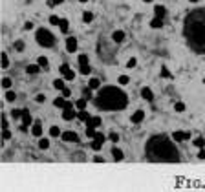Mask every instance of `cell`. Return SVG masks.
Segmentation results:
<instances>
[{
	"label": "cell",
	"instance_id": "6da1fadb",
	"mask_svg": "<svg viewBox=\"0 0 205 192\" xmlns=\"http://www.w3.org/2000/svg\"><path fill=\"white\" fill-rule=\"evenodd\" d=\"M147 156L152 161H178L180 152L165 136H156L147 143Z\"/></svg>",
	"mask_w": 205,
	"mask_h": 192
},
{
	"label": "cell",
	"instance_id": "7a4b0ae2",
	"mask_svg": "<svg viewBox=\"0 0 205 192\" xmlns=\"http://www.w3.org/2000/svg\"><path fill=\"white\" fill-rule=\"evenodd\" d=\"M185 35L192 48L205 53V11H194L185 20Z\"/></svg>",
	"mask_w": 205,
	"mask_h": 192
},
{
	"label": "cell",
	"instance_id": "3957f363",
	"mask_svg": "<svg viewBox=\"0 0 205 192\" xmlns=\"http://www.w3.org/2000/svg\"><path fill=\"white\" fill-rule=\"evenodd\" d=\"M126 103H128L126 93L123 90H119L117 86H106L95 97V104L99 108H103V110H108V112L123 110L126 106Z\"/></svg>",
	"mask_w": 205,
	"mask_h": 192
},
{
	"label": "cell",
	"instance_id": "277c9868",
	"mask_svg": "<svg viewBox=\"0 0 205 192\" xmlns=\"http://www.w3.org/2000/svg\"><path fill=\"white\" fill-rule=\"evenodd\" d=\"M37 42H38L40 46H44V48H49V46L55 44V37H53L48 29L40 27V29L37 31Z\"/></svg>",
	"mask_w": 205,
	"mask_h": 192
},
{
	"label": "cell",
	"instance_id": "5b68a950",
	"mask_svg": "<svg viewBox=\"0 0 205 192\" xmlns=\"http://www.w3.org/2000/svg\"><path fill=\"white\" fill-rule=\"evenodd\" d=\"M60 137H62V141H66V143H77V141H79V136H77L75 132H71V130L62 132Z\"/></svg>",
	"mask_w": 205,
	"mask_h": 192
},
{
	"label": "cell",
	"instance_id": "8992f818",
	"mask_svg": "<svg viewBox=\"0 0 205 192\" xmlns=\"http://www.w3.org/2000/svg\"><path fill=\"white\" fill-rule=\"evenodd\" d=\"M172 139H176V141H187V139H191V134L189 132L176 130V132H172Z\"/></svg>",
	"mask_w": 205,
	"mask_h": 192
},
{
	"label": "cell",
	"instance_id": "52a82bcc",
	"mask_svg": "<svg viewBox=\"0 0 205 192\" xmlns=\"http://www.w3.org/2000/svg\"><path fill=\"white\" fill-rule=\"evenodd\" d=\"M143 119H145V112H143V110H137V112H134V114H132V117H130V121H132L134 125H139Z\"/></svg>",
	"mask_w": 205,
	"mask_h": 192
},
{
	"label": "cell",
	"instance_id": "ba28073f",
	"mask_svg": "<svg viewBox=\"0 0 205 192\" xmlns=\"http://www.w3.org/2000/svg\"><path fill=\"white\" fill-rule=\"evenodd\" d=\"M66 49H68L70 53L77 51V38H75V37H70V38L66 40Z\"/></svg>",
	"mask_w": 205,
	"mask_h": 192
},
{
	"label": "cell",
	"instance_id": "9c48e42d",
	"mask_svg": "<svg viewBox=\"0 0 205 192\" xmlns=\"http://www.w3.org/2000/svg\"><path fill=\"white\" fill-rule=\"evenodd\" d=\"M73 117H77V114L73 112V108H70V110H62V119H64V121H71Z\"/></svg>",
	"mask_w": 205,
	"mask_h": 192
},
{
	"label": "cell",
	"instance_id": "30bf717a",
	"mask_svg": "<svg viewBox=\"0 0 205 192\" xmlns=\"http://www.w3.org/2000/svg\"><path fill=\"white\" fill-rule=\"evenodd\" d=\"M101 123H103V121H101V117H99V115H95V117H90V119L86 121V125H88V126H93V128L101 126Z\"/></svg>",
	"mask_w": 205,
	"mask_h": 192
},
{
	"label": "cell",
	"instance_id": "8fae6325",
	"mask_svg": "<svg viewBox=\"0 0 205 192\" xmlns=\"http://www.w3.org/2000/svg\"><path fill=\"white\" fill-rule=\"evenodd\" d=\"M112 38H114V42H123L125 40V31H121V29L114 31L112 33Z\"/></svg>",
	"mask_w": 205,
	"mask_h": 192
},
{
	"label": "cell",
	"instance_id": "7c38bea8",
	"mask_svg": "<svg viewBox=\"0 0 205 192\" xmlns=\"http://www.w3.org/2000/svg\"><path fill=\"white\" fill-rule=\"evenodd\" d=\"M141 97H143L145 101H152V99H154V93H152L150 88H143V90H141Z\"/></svg>",
	"mask_w": 205,
	"mask_h": 192
},
{
	"label": "cell",
	"instance_id": "4fadbf2b",
	"mask_svg": "<svg viewBox=\"0 0 205 192\" xmlns=\"http://www.w3.org/2000/svg\"><path fill=\"white\" fill-rule=\"evenodd\" d=\"M31 114H29V110H24V114H22V125H24V128L27 126V125H31Z\"/></svg>",
	"mask_w": 205,
	"mask_h": 192
},
{
	"label": "cell",
	"instance_id": "5bb4252c",
	"mask_svg": "<svg viewBox=\"0 0 205 192\" xmlns=\"http://www.w3.org/2000/svg\"><path fill=\"white\" fill-rule=\"evenodd\" d=\"M88 86H90V90H99L101 88V81L99 79H90V82H88Z\"/></svg>",
	"mask_w": 205,
	"mask_h": 192
},
{
	"label": "cell",
	"instance_id": "9a60e30c",
	"mask_svg": "<svg viewBox=\"0 0 205 192\" xmlns=\"http://www.w3.org/2000/svg\"><path fill=\"white\" fill-rule=\"evenodd\" d=\"M150 26H152V27H156V29H158V27H161V26H163V18H161V16H154V18H152V22H150Z\"/></svg>",
	"mask_w": 205,
	"mask_h": 192
},
{
	"label": "cell",
	"instance_id": "2e32d148",
	"mask_svg": "<svg viewBox=\"0 0 205 192\" xmlns=\"http://www.w3.org/2000/svg\"><path fill=\"white\" fill-rule=\"evenodd\" d=\"M31 134H33L35 137H40V136H42V126H40V123H37V125L31 128Z\"/></svg>",
	"mask_w": 205,
	"mask_h": 192
},
{
	"label": "cell",
	"instance_id": "e0dca14e",
	"mask_svg": "<svg viewBox=\"0 0 205 192\" xmlns=\"http://www.w3.org/2000/svg\"><path fill=\"white\" fill-rule=\"evenodd\" d=\"M154 13H156V16H161V18H163L165 13H167V9H165L163 5H156V7H154Z\"/></svg>",
	"mask_w": 205,
	"mask_h": 192
},
{
	"label": "cell",
	"instance_id": "ac0fdd59",
	"mask_svg": "<svg viewBox=\"0 0 205 192\" xmlns=\"http://www.w3.org/2000/svg\"><path fill=\"white\" fill-rule=\"evenodd\" d=\"M38 70H40V66H38V64H29V66L26 68V71H27V73H31V75L38 73Z\"/></svg>",
	"mask_w": 205,
	"mask_h": 192
},
{
	"label": "cell",
	"instance_id": "d6986e66",
	"mask_svg": "<svg viewBox=\"0 0 205 192\" xmlns=\"http://www.w3.org/2000/svg\"><path fill=\"white\" fill-rule=\"evenodd\" d=\"M37 64H38L40 68H44V70H48V68H49V66H48L49 62H48V59H46V57H38V60H37Z\"/></svg>",
	"mask_w": 205,
	"mask_h": 192
},
{
	"label": "cell",
	"instance_id": "ffe728a7",
	"mask_svg": "<svg viewBox=\"0 0 205 192\" xmlns=\"http://www.w3.org/2000/svg\"><path fill=\"white\" fill-rule=\"evenodd\" d=\"M112 156H114L115 161H121V159H123V152H121L119 148H112Z\"/></svg>",
	"mask_w": 205,
	"mask_h": 192
},
{
	"label": "cell",
	"instance_id": "44dd1931",
	"mask_svg": "<svg viewBox=\"0 0 205 192\" xmlns=\"http://www.w3.org/2000/svg\"><path fill=\"white\" fill-rule=\"evenodd\" d=\"M53 104H55L57 108H64V104H66V101H64V95H62V97H57V99L53 101Z\"/></svg>",
	"mask_w": 205,
	"mask_h": 192
},
{
	"label": "cell",
	"instance_id": "7402d4cb",
	"mask_svg": "<svg viewBox=\"0 0 205 192\" xmlns=\"http://www.w3.org/2000/svg\"><path fill=\"white\" fill-rule=\"evenodd\" d=\"M75 108H77V110H86V97H84V99H79V101L75 103Z\"/></svg>",
	"mask_w": 205,
	"mask_h": 192
},
{
	"label": "cell",
	"instance_id": "603a6c76",
	"mask_svg": "<svg viewBox=\"0 0 205 192\" xmlns=\"http://www.w3.org/2000/svg\"><path fill=\"white\" fill-rule=\"evenodd\" d=\"M53 86H55L57 90H64V88H66V86H64V81H62V79H55V81H53Z\"/></svg>",
	"mask_w": 205,
	"mask_h": 192
},
{
	"label": "cell",
	"instance_id": "cb8c5ba5",
	"mask_svg": "<svg viewBox=\"0 0 205 192\" xmlns=\"http://www.w3.org/2000/svg\"><path fill=\"white\" fill-rule=\"evenodd\" d=\"M77 117H79L81 121H88V119H90V114H88L86 110H81V112L77 114Z\"/></svg>",
	"mask_w": 205,
	"mask_h": 192
},
{
	"label": "cell",
	"instance_id": "d4e9b609",
	"mask_svg": "<svg viewBox=\"0 0 205 192\" xmlns=\"http://www.w3.org/2000/svg\"><path fill=\"white\" fill-rule=\"evenodd\" d=\"M59 27H60V31H62V33H66V31H68V20H66V18H60Z\"/></svg>",
	"mask_w": 205,
	"mask_h": 192
},
{
	"label": "cell",
	"instance_id": "484cf974",
	"mask_svg": "<svg viewBox=\"0 0 205 192\" xmlns=\"http://www.w3.org/2000/svg\"><path fill=\"white\" fill-rule=\"evenodd\" d=\"M15 99H16L15 92H9V90H7V92H5V101H7V103H13Z\"/></svg>",
	"mask_w": 205,
	"mask_h": 192
},
{
	"label": "cell",
	"instance_id": "4316f807",
	"mask_svg": "<svg viewBox=\"0 0 205 192\" xmlns=\"http://www.w3.org/2000/svg\"><path fill=\"white\" fill-rule=\"evenodd\" d=\"M49 136H51V137H59V136H60L59 126H51V128H49Z\"/></svg>",
	"mask_w": 205,
	"mask_h": 192
},
{
	"label": "cell",
	"instance_id": "83f0119b",
	"mask_svg": "<svg viewBox=\"0 0 205 192\" xmlns=\"http://www.w3.org/2000/svg\"><path fill=\"white\" fill-rule=\"evenodd\" d=\"M194 147L203 148V147H205V139H203V137H196V139H194Z\"/></svg>",
	"mask_w": 205,
	"mask_h": 192
},
{
	"label": "cell",
	"instance_id": "f1b7e54d",
	"mask_svg": "<svg viewBox=\"0 0 205 192\" xmlns=\"http://www.w3.org/2000/svg\"><path fill=\"white\" fill-rule=\"evenodd\" d=\"M82 20H84V22H92V20H93V15H92L90 11H84V13H82Z\"/></svg>",
	"mask_w": 205,
	"mask_h": 192
},
{
	"label": "cell",
	"instance_id": "f546056e",
	"mask_svg": "<svg viewBox=\"0 0 205 192\" xmlns=\"http://www.w3.org/2000/svg\"><path fill=\"white\" fill-rule=\"evenodd\" d=\"M90 71H92L90 64H81V73H82V75H88Z\"/></svg>",
	"mask_w": 205,
	"mask_h": 192
},
{
	"label": "cell",
	"instance_id": "4dcf8cb0",
	"mask_svg": "<svg viewBox=\"0 0 205 192\" xmlns=\"http://www.w3.org/2000/svg\"><path fill=\"white\" fill-rule=\"evenodd\" d=\"M64 79H66V81H73V79H75V71H73V70H68V71L64 73Z\"/></svg>",
	"mask_w": 205,
	"mask_h": 192
},
{
	"label": "cell",
	"instance_id": "1f68e13d",
	"mask_svg": "<svg viewBox=\"0 0 205 192\" xmlns=\"http://www.w3.org/2000/svg\"><path fill=\"white\" fill-rule=\"evenodd\" d=\"M49 24H51V26H59V24H60V18L55 16V15H51V16H49Z\"/></svg>",
	"mask_w": 205,
	"mask_h": 192
},
{
	"label": "cell",
	"instance_id": "d6a6232c",
	"mask_svg": "<svg viewBox=\"0 0 205 192\" xmlns=\"http://www.w3.org/2000/svg\"><path fill=\"white\" fill-rule=\"evenodd\" d=\"M2 68L5 70V68H9V59H7V55L5 53H2Z\"/></svg>",
	"mask_w": 205,
	"mask_h": 192
},
{
	"label": "cell",
	"instance_id": "836d02e7",
	"mask_svg": "<svg viewBox=\"0 0 205 192\" xmlns=\"http://www.w3.org/2000/svg\"><path fill=\"white\" fill-rule=\"evenodd\" d=\"M2 86H4L5 90H9V88H11V79H9V77H4V79H2Z\"/></svg>",
	"mask_w": 205,
	"mask_h": 192
},
{
	"label": "cell",
	"instance_id": "e575fe53",
	"mask_svg": "<svg viewBox=\"0 0 205 192\" xmlns=\"http://www.w3.org/2000/svg\"><path fill=\"white\" fill-rule=\"evenodd\" d=\"M174 110H176V112H180V114H181V112H185V103H176V104H174Z\"/></svg>",
	"mask_w": 205,
	"mask_h": 192
},
{
	"label": "cell",
	"instance_id": "d590c367",
	"mask_svg": "<svg viewBox=\"0 0 205 192\" xmlns=\"http://www.w3.org/2000/svg\"><path fill=\"white\" fill-rule=\"evenodd\" d=\"M22 114H24V110H11V117H13V119L22 117Z\"/></svg>",
	"mask_w": 205,
	"mask_h": 192
},
{
	"label": "cell",
	"instance_id": "8d00e7d4",
	"mask_svg": "<svg viewBox=\"0 0 205 192\" xmlns=\"http://www.w3.org/2000/svg\"><path fill=\"white\" fill-rule=\"evenodd\" d=\"M95 134H97V132H95L93 126H86V136H88V137H95Z\"/></svg>",
	"mask_w": 205,
	"mask_h": 192
},
{
	"label": "cell",
	"instance_id": "74e56055",
	"mask_svg": "<svg viewBox=\"0 0 205 192\" xmlns=\"http://www.w3.org/2000/svg\"><path fill=\"white\" fill-rule=\"evenodd\" d=\"M38 147H40L42 150H46V148L49 147V141H48V139H40V141H38Z\"/></svg>",
	"mask_w": 205,
	"mask_h": 192
},
{
	"label": "cell",
	"instance_id": "f35d334b",
	"mask_svg": "<svg viewBox=\"0 0 205 192\" xmlns=\"http://www.w3.org/2000/svg\"><path fill=\"white\" fill-rule=\"evenodd\" d=\"M101 147H103V143H101V141H97V139H93V141H92V148H93V150H101Z\"/></svg>",
	"mask_w": 205,
	"mask_h": 192
},
{
	"label": "cell",
	"instance_id": "ab89813d",
	"mask_svg": "<svg viewBox=\"0 0 205 192\" xmlns=\"http://www.w3.org/2000/svg\"><path fill=\"white\" fill-rule=\"evenodd\" d=\"M136 64H137V60L132 57V59H128V62H126V68H130V70H132V68H136Z\"/></svg>",
	"mask_w": 205,
	"mask_h": 192
},
{
	"label": "cell",
	"instance_id": "60d3db41",
	"mask_svg": "<svg viewBox=\"0 0 205 192\" xmlns=\"http://www.w3.org/2000/svg\"><path fill=\"white\" fill-rule=\"evenodd\" d=\"M128 81H130V79H128V77H126V75H121V77H119V81H117V82H119V84H121V86H125V84H128Z\"/></svg>",
	"mask_w": 205,
	"mask_h": 192
},
{
	"label": "cell",
	"instance_id": "b9f144b4",
	"mask_svg": "<svg viewBox=\"0 0 205 192\" xmlns=\"http://www.w3.org/2000/svg\"><path fill=\"white\" fill-rule=\"evenodd\" d=\"M15 49H16V51H22V49H24V42H22V40H16V42H15Z\"/></svg>",
	"mask_w": 205,
	"mask_h": 192
},
{
	"label": "cell",
	"instance_id": "7bdbcfd3",
	"mask_svg": "<svg viewBox=\"0 0 205 192\" xmlns=\"http://www.w3.org/2000/svg\"><path fill=\"white\" fill-rule=\"evenodd\" d=\"M108 139H110V141H112V143H117V141H119V136H117V134H115V132H112V134H110V136H108Z\"/></svg>",
	"mask_w": 205,
	"mask_h": 192
},
{
	"label": "cell",
	"instance_id": "ee69618b",
	"mask_svg": "<svg viewBox=\"0 0 205 192\" xmlns=\"http://www.w3.org/2000/svg\"><path fill=\"white\" fill-rule=\"evenodd\" d=\"M79 64H88V55H79Z\"/></svg>",
	"mask_w": 205,
	"mask_h": 192
},
{
	"label": "cell",
	"instance_id": "f6af8a7d",
	"mask_svg": "<svg viewBox=\"0 0 205 192\" xmlns=\"http://www.w3.org/2000/svg\"><path fill=\"white\" fill-rule=\"evenodd\" d=\"M2 139H4V141H7V139H11V134H9V130H7V128H5V130L2 132Z\"/></svg>",
	"mask_w": 205,
	"mask_h": 192
},
{
	"label": "cell",
	"instance_id": "bcb514c9",
	"mask_svg": "<svg viewBox=\"0 0 205 192\" xmlns=\"http://www.w3.org/2000/svg\"><path fill=\"white\" fill-rule=\"evenodd\" d=\"M35 101H37V103H44V101H46V95H44V93H38V95L35 97Z\"/></svg>",
	"mask_w": 205,
	"mask_h": 192
},
{
	"label": "cell",
	"instance_id": "7dc6e473",
	"mask_svg": "<svg viewBox=\"0 0 205 192\" xmlns=\"http://www.w3.org/2000/svg\"><path fill=\"white\" fill-rule=\"evenodd\" d=\"M93 139H97V141H101V143H104V141H106V137H104L103 134H99V132L95 134V137H93Z\"/></svg>",
	"mask_w": 205,
	"mask_h": 192
},
{
	"label": "cell",
	"instance_id": "c3c4849f",
	"mask_svg": "<svg viewBox=\"0 0 205 192\" xmlns=\"http://www.w3.org/2000/svg\"><path fill=\"white\" fill-rule=\"evenodd\" d=\"M59 70H60V73H66V71L70 70V66H68V64H62V66H60Z\"/></svg>",
	"mask_w": 205,
	"mask_h": 192
},
{
	"label": "cell",
	"instance_id": "681fc988",
	"mask_svg": "<svg viewBox=\"0 0 205 192\" xmlns=\"http://www.w3.org/2000/svg\"><path fill=\"white\" fill-rule=\"evenodd\" d=\"M161 75H163V77H170V73H169V70H167L165 66L161 68Z\"/></svg>",
	"mask_w": 205,
	"mask_h": 192
},
{
	"label": "cell",
	"instance_id": "f907efd6",
	"mask_svg": "<svg viewBox=\"0 0 205 192\" xmlns=\"http://www.w3.org/2000/svg\"><path fill=\"white\" fill-rule=\"evenodd\" d=\"M70 108H73V103L66 101V104H64V108H62V110H70Z\"/></svg>",
	"mask_w": 205,
	"mask_h": 192
},
{
	"label": "cell",
	"instance_id": "816d5d0a",
	"mask_svg": "<svg viewBox=\"0 0 205 192\" xmlns=\"http://www.w3.org/2000/svg\"><path fill=\"white\" fill-rule=\"evenodd\" d=\"M62 95H64V97H70V95H71V92H70L68 88H64V90H62Z\"/></svg>",
	"mask_w": 205,
	"mask_h": 192
},
{
	"label": "cell",
	"instance_id": "f5cc1de1",
	"mask_svg": "<svg viewBox=\"0 0 205 192\" xmlns=\"http://www.w3.org/2000/svg\"><path fill=\"white\" fill-rule=\"evenodd\" d=\"M7 126H9V125H7V119H5V117H4V119H2V128H4V130H5V128H7Z\"/></svg>",
	"mask_w": 205,
	"mask_h": 192
},
{
	"label": "cell",
	"instance_id": "db71d44e",
	"mask_svg": "<svg viewBox=\"0 0 205 192\" xmlns=\"http://www.w3.org/2000/svg\"><path fill=\"white\" fill-rule=\"evenodd\" d=\"M93 161H95V163H104V159H103V158H99V156H95V158H93Z\"/></svg>",
	"mask_w": 205,
	"mask_h": 192
},
{
	"label": "cell",
	"instance_id": "11a10c76",
	"mask_svg": "<svg viewBox=\"0 0 205 192\" xmlns=\"http://www.w3.org/2000/svg\"><path fill=\"white\" fill-rule=\"evenodd\" d=\"M198 158H200V159H205V150H203V148L200 150V154H198Z\"/></svg>",
	"mask_w": 205,
	"mask_h": 192
},
{
	"label": "cell",
	"instance_id": "9f6ffc18",
	"mask_svg": "<svg viewBox=\"0 0 205 192\" xmlns=\"http://www.w3.org/2000/svg\"><path fill=\"white\" fill-rule=\"evenodd\" d=\"M24 27H26V29H33V22H26Z\"/></svg>",
	"mask_w": 205,
	"mask_h": 192
},
{
	"label": "cell",
	"instance_id": "6f0895ef",
	"mask_svg": "<svg viewBox=\"0 0 205 192\" xmlns=\"http://www.w3.org/2000/svg\"><path fill=\"white\" fill-rule=\"evenodd\" d=\"M64 0H53V4H62Z\"/></svg>",
	"mask_w": 205,
	"mask_h": 192
},
{
	"label": "cell",
	"instance_id": "680465c9",
	"mask_svg": "<svg viewBox=\"0 0 205 192\" xmlns=\"http://www.w3.org/2000/svg\"><path fill=\"white\" fill-rule=\"evenodd\" d=\"M79 2H88V0H79Z\"/></svg>",
	"mask_w": 205,
	"mask_h": 192
},
{
	"label": "cell",
	"instance_id": "91938a15",
	"mask_svg": "<svg viewBox=\"0 0 205 192\" xmlns=\"http://www.w3.org/2000/svg\"><path fill=\"white\" fill-rule=\"evenodd\" d=\"M191 2H198V0H191Z\"/></svg>",
	"mask_w": 205,
	"mask_h": 192
},
{
	"label": "cell",
	"instance_id": "94428289",
	"mask_svg": "<svg viewBox=\"0 0 205 192\" xmlns=\"http://www.w3.org/2000/svg\"><path fill=\"white\" fill-rule=\"evenodd\" d=\"M145 2H152V0H145Z\"/></svg>",
	"mask_w": 205,
	"mask_h": 192
},
{
	"label": "cell",
	"instance_id": "6125c7cd",
	"mask_svg": "<svg viewBox=\"0 0 205 192\" xmlns=\"http://www.w3.org/2000/svg\"><path fill=\"white\" fill-rule=\"evenodd\" d=\"M203 81H205V79H203Z\"/></svg>",
	"mask_w": 205,
	"mask_h": 192
}]
</instances>
